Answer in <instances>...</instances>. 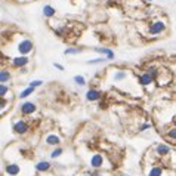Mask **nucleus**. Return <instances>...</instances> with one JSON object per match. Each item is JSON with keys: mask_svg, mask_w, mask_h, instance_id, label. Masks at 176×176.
Masks as SVG:
<instances>
[{"mask_svg": "<svg viewBox=\"0 0 176 176\" xmlns=\"http://www.w3.org/2000/svg\"><path fill=\"white\" fill-rule=\"evenodd\" d=\"M107 157L102 156L101 152H93L92 156L89 157V166L92 169H104L107 164Z\"/></svg>", "mask_w": 176, "mask_h": 176, "instance_id": "1", "label": "nucleus"}, {"mask_svg": "<svg viewBox=\"0 0 176 176\" xmlns=\"http://www.w3.org/2000/svg\"><path fill=\"white\" fill-rule=\"evenodd\" d=\"M12 130H14L16 135H21V136H24V135H27L28 132L31 130V127H30V124H28L25 120H16V122L12 124Z\"/></svg>", "mask_w": 176, "mask_h": 176, "instance_id": "2", "label": "nucleus"}, {"mask_svg": "<svg viewBox=\"0 0 176 176\" xmlns=\"http://www.w3.org/2000/svg\"><path fill=\"white\" fill-rule=\"evenodd\" d=\"M164 30H166V22L161 19H157V21H154V22H151L148 33H149V36H158V34H161Z\"/></svg>", "mask_w": 176, "mask_h": 176, "instance_id": "3", "label": "nucleus"}, {"mask_svg": "<svg viewBox=\"0 0 176 176\" xmlns=\"http://www.w3.org/2000/svg\"><path fill=\"white\" fill-rule=\"evenodd\" d=\"M18 52H19V55H30L31 52H33V41L30 40V39H22V40L18 43Z\"/></svg>", "mask_w": 176, "mask_h": 176, "instance_id": "4", "label": "nucleus"}, {"mask_svg": "<svg viewBox=\"0 0 176 176\" xmlns=\"http://www.w3.org/2000/svg\"><path fill=\"white\" fill-rule=\"evenodd\" d=\"M28 62H30V58H28V56H25V55L14 56V58L11 59V67H14V68H22V67H25Z\"/></svg>", "mask_w": 176, "mask_h": 176, "instance_id": "5", "label": "nucleus"}, {"mask_svg": "<svg viewBox=\"0 0 176 176\" xmlns=\"http://www.w3.org/2000/svg\"><path fill=\"white\" fill-rule=\"evenodd\" d=\"M19 111L22 115H33L37 111V105L34 102H24V104H21Z\"/></svg>", "mask_w": 176, "mask_h": 176, "instance_id": "6", "label": "nucleus"}, {"mask_svg": "<svg viewBox=\"0 0 176 176\" xmlns=\"http://www.w3.org/2000/svg\"><path fill=\"white\" fill-rule=\"evenodd\" d=\"M5 173L7 176H19L21 166L18 163H7L6 166H5Z\"/></svg>", "mask_w": 176, "mask_h": 176, "instance_id": "7", "label": "nucleus"}, {"mask_svg": "<svg viewBox=\"0 0 176 176\" xmlns=\"http://www.w3.org/2000/svg\"><path fill=\"white\" fill-rule=\"evenodd\" d=\"M138 81H139V84H141V86L147 88V86H149V84H152V83L156 81V79L149 74V73L144 71V73H141V74H139V77H138Z\"/></svg>", "mask_w": 176, "mask_h": 176, "instance_id": "8", "label": "nucleus"}, {"mask_svg": "<svg viewBox=\"0 0 176 176\" xmlns=\"http://www.w3.org/2000/svg\"><path fill=\"white\" fill-rule=\"evenodd\" d=\"M61 142H62L61 136L56 135V133H49V135L45 138V144L49 145V147H59Z\"/></svg>", "mask_w": 176, "mask_h": 176, "instance_id": "9", "label": "nucleus"}, {"mask_svg": "<svg viewBox=\"0 0 176 176\" xmlns=\"http://www.w3.org/2000/svg\"><path fill=\"white\" fill-rule=\"evenodd\" d=\"M164 175H166V169L161 167L160 164H152L147 170V176H164Z\"/></svg>", "mask_w": 176, "mask_h": 176, "instance_id": "10", "label": "nucleus"}, {"mask_svg": "<svg viewBox=\"0 0 176 176\" xmlns=\"http://www.w3.org/2000/svg\"><path fill=\"white\" fill-rule=\"evenodd\" d=\"M101 98H102V92L99 90V89L92 88V89H89V90H88V93H86V99H88L89 102L99 101Z\"/></svg>", "mask_w": 176, "mask_h": 176, "instance_id": "11", "label": "nucleus"}, {"mask_svg": "<svg viewBox=\"0 0 176 176\" xmlns=\"http://www.w3.org/2000/svg\"><path fill=\"white\" fill-rule=\"evenodd\" d=\"M34 169H36V172H37V173H48L49 170L52 169V164H50V161H46V160H41V161L36 163Z\"/></svg>", "mask_w": 176, "mask_h": 176, "instance_id": "12", "label": "nucleus"}, {"mask_svg": "<svg viewBox=\"0 0 176 176\" xmlns=\"http://www.w3.org/2000/svg\"><path fill=\"white\" fill-rule=\"evenodd\" d=\"M170 147L169 145H166V144H158L156 147V154L158 157H167L170 154Z\"/></svg>", "mask_w": 176, "mask_h": 176, "instance_id": "13", "label": "nucleus"}, {"mask_svg": "<svg viewBox=\"0 0 176 176\" xmlns=\"http://www.w3.org/2000/svg\"><path fill=\"white\" fill-rule=\"evenodd\" d=\"M95 52H99V54H102L104 56H107L108 61L114 59V52H113L111 49H108V48H95Z\"/></svg>", "mask_w": 176, "mask_h": 176, "instance_id": "14", "label": "nucleus"}, {"mask_svg": "<svg viewBox=\"0 0 176 176\" xmlns=\"http://www.w3.org/2000/svg\"><path fill=\"white\" fill-rule=\"evenodd\" d=\"M12 79V74H11V71L6 70V68H3L2 71H0V83H3V84H6L7 81Z\"/></svg>", "mask_w": 176, "mask_h": 176, "instance_id": "15", "label": "nucleus"}, {"mask_svg": "<svg viewBox=\"0 0 176 176\" xmlns=\"http://www.w3.org/2000/svg\"><path fill=\"white\" fill-rule=\"evenodd\" d=\"M43 15L48 16V18H52V16L56 15V9L54 6H50V5H46V6L43 7Z\"/></svg>", "mask_w": 176, "mask_h": 176, "instance_id": "16", "label": "nucleus"}, {"mask_svg": "<svg viewBox=\"0 0 176 176\" xmlns=\"http://www.w3.org/2000/svg\"><path fill=\"white\" fill-rule=\"evenodd\" d=\"M34 89H36V88H31V86H28L27 89L21 90L19 95H18V98H19V99H25V98H28L30 95H33V93H34Z\"/></svg>", "mask_w": 176, "mask_h": 176, "instance_id": "17", "label": "nucleus"}, {"mask_svg": "<svg viewBox=\"0 0 176 176\" xmlns=\"http://www.w3.org/2000/svg\"><path fill=\"white\" fill-rule=\"evenodd\" d=\"M127 77V73L126 71H123V70H118V71H115V74H114V81H122V80H124Z\"/></svg>", "mask_w": 176, "mask_h": 176, "instance_id": "18", "label": "nucleus"}, {"mask_svg": "<svg viewBox=\"0 0 176 176\" xmlns=\"http://www.w3.org/2000/svg\"><path fill=\"white\" fill-rule=\"evenodd\" d=\"M9 93H11L9 86H7V84H3V83H0V98H6Z\"/></svg>", "mask_w": 176, "mask_h": 176, "instance_id": "19", "label": "nucleus"}, {"mask_svg": "<svg viewBox=\"0 0 176 176\" xmlns=\"http://www.w3.org/2000/svg\"><path fill=\"white\" fill-rule=\"evenodd\" d=\"M166 136L172 139V141H176V126H170L167 129V132H166Z\"/></svg>", "mask_w": 176, "mask_h": 176, "instance_id": "20", "label": "nucleus"}, {"mask_svg": "<svg viewBox=\"0 0 176 176\" xmlns=\"http://www.w3.org/2000/svg\"><path fill=\"white\" fill-rule=\"evenodd\" d=\"M105 61H108L107 56H101V58H95V59H89V61H86V64H89V65H96V64H104Z\"/></svg>", "mask_w": 176, "mask_h": 176, "instance_id": "21", "label": "nucleus"}, {"mask_svg": "<svg viewBox=\"0 0 176 176\" xmlns=\"http://www.w3.org/2000/svg\"><path fill=\"white\" fill-rule=\"evenodd\" d=\"M83 52V49L81 48H68L64 50V55H79Z\"/></svg>", "mask_w": 176, "mask_h": 176, "instance_id": "22", "label": "nucleus"}, {"mask_svg": "<svg viewBox=\"0 0 176 176\" xmlns=\"http://www.w3.org/2000/svg\"><path fill=\"white\" fill-rule=\"evenodd\" d=\"M62 152H64V149L61 147H55V149H52V152H50V158H58L62 156Z\"/></svg>", "mask_w": 176, "mask_h": 176, "instance_id": "23", "label": "nucleus"}, {"mask_svg": "<svg viewBox=\"0 0 176 176\" xmlns=\"http://www.w3.org/2000/svg\"><path fill=\"white\" fill-rule=\"evenodd\" d=\"M74 81L75 84H79V86H84L86 84V79L83 75H74Z\"/></svg>", "mask_w": 176, "mask_h": 176, "instance_id": "24", "label": "nucleus"}, {"mask_svg": "<svg viewBox=\"0 0 176 176\" xmlns=\"http://www.w3.org/2000/svg\"><path fill=\"white\" fill-rule=\"evenodd\" d=\"M41 84H43V81H41V80H33V81H30V86H31V88H40Z\"/></svg>", "mask_w": 176, "mask_h": 176, "instance_id": "25", "label": "nucleus"}, {"mask_svg": "<svg viewBox=\"0 0 176 176\" xmlns=\"http://www.w3.org/2000/svg\"><path fill=\"white\" fill-rule=\"evenodd\" d=\"M151 127V124H149V123H147V124H144V126H141V127H139V132H144V130H147V129H149Z\"/></svg>", "mask_w": 176, "mask_h": 176, "instance_id": "26", "label": "nucleus"}, {"mask_svg": "<svg viewBox=\"0 0 176 176\" xmlns=\"http://www.w3.org/2000/svg\"><path fill=\"white\" fill-rule=\"evenodd\" d=\"M54 67H55V68H58L59 71H64V65H61V64H56V62H55Z\"/></svg>", "mask_w": 176, "mask_h": 176, "instance_id": "27", "label": "nucleus"}, {"mask_svg": "<svg viewBox=\"0 0 176 176\" xmlns=\"http://www.w3.org/2000/svg\"><path fill=\"white\" fill-rule=\"evenodd\" d=\"M75 176H92V173H79V175Z\"/></svg>", "mask_w": 176, "mask_h": 176, "instance_id": "28", "label": "nucleus"}, {"mask_svg": "<svg viewBox=\"0 0 176 176\" xmlns=\"http://www.w3.org/2000/svg\"><path fill=\"white\" fill-rule=\"evenodd\" d=\"M144 2H152V0H144Z\"/></svg>", "mask_w": 176, "mask_h": 176, "instance_id": "29", "label": "nucleus"}, {"mask_svg": "<svg viewBox=\"0 0 176 176\" xmlns=\"http://www.w3.org/2000/svg\"><path fill=\"white\" fill-rule=\"evenodd\" d=\"M120 176H129V175H120Z\"/></svg>", "mask_w": 176, "mask_h": 176, "instance_id": "30", "label": "nucleus"}, {"mask_svg": "<svg viewBox=\"0 0 176 176\" xmlns=\"http://www.w3.org/2000/svg\"><path fill=\"white\" fill-rule=\"evenodd\" d=\"M108 2H113V0H108Z\"/></svg>", "mask_w": 176, "mask_h": 176, "instance_id": "31", "label": "nucleus"}]
</instances>
